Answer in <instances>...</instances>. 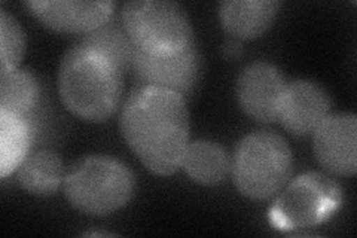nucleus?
Segmentation results:
<instances>
[{"mask_svg": "<svg viewBox=\"0 0 357 238\" xmlns=\"http://www.w3.org/2000/svg\"><path fill=\"white\" fill-rule=\"evenodd\" d=\"M121 133L151 173L170 176L182 167L189 144L186 100L176 91L139 85L121 112Z\"/></svg>", "mask_w": 357, "mask_h": 238, "instance_id": "1", "label": "nucleus"}, {"mask_svg": "<svg viewBox=\"0 0 357 238\" xmlns=\"http://www.w3.org/2000/svg\"><path fill=\"white\" fill-rule=\"evenodd\" d=\"M57 82L67 110L86 122H103L118 109L124 73L105 57L76 43L63 55Z\"/></svg>", "mask_w": 357, "mask_h": 238, "instance_id": "2", "label": "nucleus"}, {"mask_svg": "<svg viewBox=\"0 0 357 238\" xmlns=\"http://www.w3.org/2000/svg\"><path fill=\"white\" fill-rule=\"evenodd\" d=\"M64 197L77 211L107 216L126 207L136 192L131 170L112 156L93 155L76 161L64 176Z\"/></svg>", "mask_w": 357, "mask_h": 238, "instance_id": "3", "label": "nucleus"}, {"mask_svg": "<svg viewBox=\"0 0 357 238\" xmlns=\"http://www.w3.org/2000/svg\"><path fill=\"white\" fill-rule=\"evenodd\" d=\"M232 179L240 194L266 200L278 194L294 173L289 143L273 131L252 133L238 143L231 161Z\"/></svg>", "mask_w": 357, "mask_h": 238, "instance_id": "4", "label": "nucleus"}, {"mask_svg": "<svg viewBox=\"0 0 357 238\" xmlns=\"http://www.w3.org/2000/svg\"><path fill=\"white\" fill-rule=\"evenodd\" d=\"M132 47L149 55H176L191 47L194 30L186 10L170 0H132L121 8Z\"/></svg>", "mask_w": 357, "mask_h": 238, "instance_id": "5", "label": "nucleus"}, {"mask_svg": "<svg viewBox=\"0 0 357 238\" xmlns=\"http://www.w3.org/2000/svg\"><path fill=\"white\" fill-rule=\"evenodd\" d=\"M342 204V192L332 177L311 172L287 182L270 210V222L280 231L314 228L329 221Z\"/></svg>", "mask_w": 357, "mask_h": 238, "instance_id": "6", "label": "nucleus"}, {"mask_svg": "<svg viewBox=\"0 0 357 238\" xmlns=\"http://www.w3.org/2000/svg\"><path fill=\"white\" fill-rule=\"evenodd\" d=\"M131 69L142 85L160 87L186 97L194 91L201 73V57L195 42L176 55H149L134 48Z\"/></svg>", "mask_w": 357, "mask_h": 238, "instance_id": "7", "label": "nucleus"}, {"mask_svg": "<svg viewBox=\"0 0 357 238\" xmlns=\"http://www.w3.org/2000/svg\"><path fill=\"white\" fill-rule=\"evenodd\" d=\"M287 82L271 63L255 61L245 66L237 81V97L245 115L258 122L278 119Z\"/></svg>", "mask_w": 357, "mask_h": 238, "instance_id": "8", "label": "nucleus"}, {"mask_svg": "<svg viewBox=\"0 0 357 238\" xmlns=\"http://www.w3.org/2000/svg\"><path fill=\"white\" fill-rule=\"evenodd\" d=\"M312 149L319 164L335 176L357 172V118L354 113L329 115L312 133Z\"/></svg>", "mask_w": 357, "mask_h": 238, "instance_id": "9", "label": "nucleus"}, {"mask_svg": "<svg viewBox=\"0 0 357 238\" xmlns=\"http://www.w3.org/2000/svg\"><path fill=\"white\" fill-rule=\"evenodd\" d=\"M332 110L326 89L308 79L289 82L278 112V121L295 135H310L325 121Z\"/></svg>", "mask_w": 357, "mask_h": 238, "instance_id": "10", "label": "nucleus"}, {"mask_svg": "<svg viewBox=\"0 0 357 238\" xmlns=\"http://www.w3.org/2000/svg\"><path fill=\"white\" fill-rule=\"evenodd\" d=\"M26 6L45 26L55 31L86 35L109 22L115 3L88 0H33Z\"/></svg>", "mask_w": 357, "mask_h": 238, "instance_id": "11", "label": "nucleus"}, {"mask_svg": "<svg viewBox=\"0 0 357 238\" xmlns=\"http://www.w3.org/2000/svg\"><path fill=\"white\" fill-rule=\"evenodd\" d=\"M280 6L278 0H227L219 5V18L231 36L255 39L271 27Z\"/></svg>", "mask_w": 357, "mask_h": 238, "instance_id": "12", "label": "nucleus"}, {"mask_svg": "<svg viewBox=\"0 0 357 238\" xmlns=\"http://www.w3.org/2000/svg\"><path fill=\"white\" fill-rule=\"evenodd\" d=\"M64 176L61 158L47 149L29 154L17 170L21 188L39 197L55 194L64 182Z\"/></svg>", "mask_w": 357, "mask_h": 238, "instance_id": "13", "label": "nucleus"}, {"mask_svg": "<svg viewBox=\"0 0 357 238\" xmlns=\"http://www.w3.org/2000/svg\"><path fill=\"white\" fill-rule=\"evenodd\" d=\"M182 168L194 182L199 185H218L231 170V160L227 151L219 143L210 140H197L189 143Z\"/></svg>", "mask_w": 357, "mask_h": 238, "instance_id": "14", "label": "nucleus"}, {"mask_svg": "<svg viewBox=\"0 0 357 238\" xmlns=\"http://www.w3.org/2000/svg\"><path fill=\"white\" fill-rule=\"evenodd\" d=\"M33 131L29 119L0 110V176L17 172L29 155Z\"/></svg>", "mask_w": 357, "mask_h": 238, "instance_id": "15", "label": "nucleus"}, {"mask_svg": "<svg viewBox=\"0 0 357 238\" xmlns=\"http://www.w3.org/2000/svg\"><path fill=\"white\" fill-rule=\"evenodd\" d=\"M40 87L35 75L24 69L0 72V110L29 119L36 107Z\"/></svg>", "mask_w": 357, "mask_h": 238, "instance_id": "16", "label": "nucleus"}, {"mask_svg": "<svg viewBox=\"0 0 357 238\" xmlns=\"http://www.w3.org/2000/svg\"><path fill=\"white\" fill-rule=\"evenodd\" d=\"M77 43L105 57L124 75L131 69L134 47L124 27L106 22L102 27L86 33Z\"/></svg>", "mask_w": 357, "mask_h": 238, "instance_id": "17", "label": "nucleus"}, {"mask_svg": "<svg viewBox=\"0 0 357 238\" xmlns=\"http://www.w3.org/2000/svg\"><path fill=\"white\" fill-rule=\"evenodd\" d=\"M0 51H2L0 72L18 69L26 51V33L20 22L5 9H0Z\"/></svg>", "mask_w": 357, "mask_h": 238, "instance_id": "18", "label": "nucleus"}, {"mask_svg": "<svg viewBox=\"0 0 357 238\" xmlns=\"http://www.w3.org/2000/svg\"><path fill=\"white\" fill-rule=\"evenodd\" d=\"M222 54L228 60H237L238 57L243 54V45L238 39H229L222 45Z\"/></svg>", "mask_w": 357, "mask_h": 238, "instance_id": "19", "label": "nucleus"}]
</instances>
